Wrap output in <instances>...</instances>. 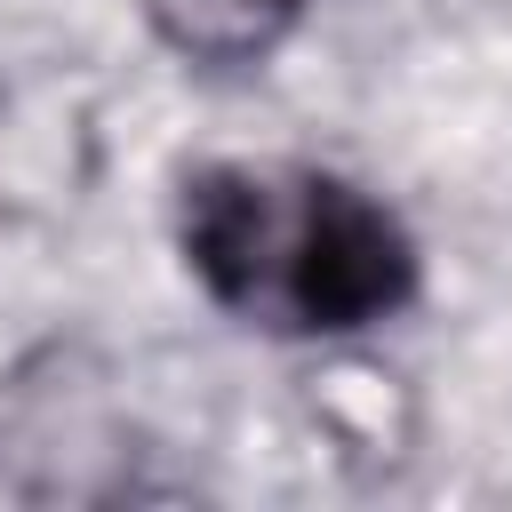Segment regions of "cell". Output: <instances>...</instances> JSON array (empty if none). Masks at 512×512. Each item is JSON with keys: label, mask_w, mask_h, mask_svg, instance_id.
Instances as JSON below:
<instances>
[{"label": "cell", "mask_w": 512, "mask_h": 512, "mask_svg": "<svg viewBox=\"0 0 512 512\" xmlns=\"http://www.w3.org/2000/svg\"><path fill=\"white\" fill-rule=\"evenodd\" d=\"M176 248L216 312L296 344L368 336L400 320L424 288V256L400 208L312 160L184 168Z\"/></svg>", "instance_id": "1"}, {"label": "cell", "mask_w": 512, "mask_h": 512, "mask_svg": "<svg viewBox=\"0 0 512 512\" xmlns=\"http://www.w3.org/2000/svg\"><path fill=\"white\" fill-rule=\"evenodd\" d=\"M152 40L192 72H256L288 48L312 0H136Z\"/></svg>", "instance_id": "2"}]
</instances>
